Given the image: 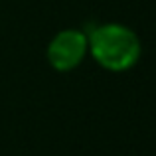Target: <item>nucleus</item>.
Masks as SVG:
<instances>
[{"label": "nucleus", "instance_id": "f257e3e1", "mask_svg": "<svg viewBox=\"0 0 156 156\" xmlns=\"http://www.w3.org/2000/svg\"><path fill=\"white\" fill-rule=\"evenodd\" d=\"M91 55L109 71H126L140 57V40L122 24H103L87 36Z\"/></svg>", "mask_w": 156, "mask_h": 156}, {"label": "nucleus", "instance_id": "f03ea898", "mask_svg": "<svg viewBox=\"0 0 156 156\" xmlns=\"http://www.w3.org/2000/svg\"><path fill=\"white\" fill-rule=\"evenodd\" d=\"M89 50L87 34L81 30H63L48 46V61L57 71H71L83 61Z\"/></svg>", "mask_w": 156, "mask_h": 156}]
</instances>
